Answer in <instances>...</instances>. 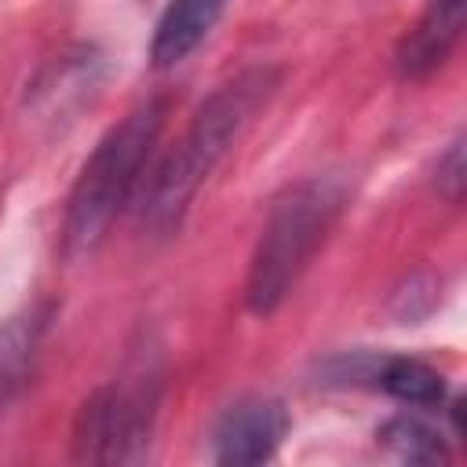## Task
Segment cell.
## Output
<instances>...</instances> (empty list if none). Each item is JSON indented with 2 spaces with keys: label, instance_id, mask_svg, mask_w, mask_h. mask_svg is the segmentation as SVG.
I'll list each match as a JSON object with an SVG mask.
<instances>
[{
  "label": "cell",
  "instance_id": "8fae6325",
  "mask_svg": "<svg viewBox=\"0 0 467 467\" xmlns=\"http://www.w3.org/2000/svg\"><path fill=\"white\" fill-rule=\"evenodd\" d=\"M463 182H467V161H463V135L449 142V150L438 157V168H434V186L445 201L460 204L463 197Z\"/></svg>",
  "mask_w": 467,
  "mask_h": 467
},
{
  "label": "cell",
  "instance_id": "8992f818",
  "mask_svg": "<svg viewBox=\"0 0 467 467\" xmlns=\"http://www.w3.org/2000/svg\"><path fill=\"white\" fill-rule=\"evenodd\" d=\"M463 22H467V0H427L416 26L401 36L394 51L398 73L405 80H423L434 69H441L463 36Z\"/></svg>",
  "mask_w": 467,
  "mask_h": 467
},
{
  "label": "cell",
  "instance_id": "ba28073f",
  "mask_svg": "<svg viewBox=\"0 0 467 467\" xmlns=\"http://www.w3.org/2000/svg\"><path fill=\"white\" fill-rule=\"evenodd\" d=\"M51 314H55V306L40 303V306L18 310L15 317L0 321V401L11 398L26 383L29 368L36 361L40 339L51 325Z\"/></svg>",
  "mask_w": 467,
  "mask_h": 467
},
{
  "label": "cell",
  "instance_id": "5b68a950",
  "mask_svg": "<svg viewBox=\"0 0 467 467\" xmlns=\"http://www.w3.org/2000/svg\"><path fill=\"white\" fill-rule=\"evenodd\" d=\"M288 431V412L277 398H241L234 401L215 431H212V456L215 463H226V467H252V463H266L281 438Z\"/></svg>",
  "mask_w": 467,
  "mask_h": 467
},
{
  "label": "cell",
  "instance_id": "277c9868",
  "mask_svg": "<svg viewBox=\"0 0 467 467\" xmlns=\"http://www.w3.org/2000/svg\"><path fill=\"white\" fill-rule=\"evenodd\" d=\"M161 401V372L142 361L128 376L91 390L73 420V460L139 463L150 456Z\"/></svg>",
  "mask_w": 467,
  "mask_h": 467
},
{
  "label": "cell",
  "instance_id": "7c38bea8",
  "mask_svg": "<svg viewBox=\"0 0 467 467\" xmlns=\"http://www.w3.org/2000/svg\"><path fill=\"white\" fill-rule=\"evenodd\" d=\"M416 299H423L427 306L438 303V285H434L431 274H412V277L394 292V314H398L405 325H412V303H416Z\"/></svg>",
  "mask_w": 467,
  "mask_h": 467
},
{
  "label": "cell",
  "instance_id": "7a4b0ae2",
  "mask_svg": "<svg viewBox=\"0 0 467 467\" xmlns=\"http://www.w3.org/2000/svg\"><path fill=\"white\" fill-rule=\"evenodd\" d=\"M164 117H168V102L146 99L99 139L95 153L84 161L66 201V219H62L66 259H88L106 241L113 219L131 201L146 171V161L161 139Z\"/></svg>",
  "mask_w": 467,
  "mask_h": 467
},
{
  "label": "cell",
  "instance_id": "52a82bcc",
  "mask_svg": "<svg viewBox=\"0 0 467 467\" xmlns=\"http://www.w3.org/2000/svg\"><path fill=\"white\" fill-rule=\"evenodd\" d=\"M230 0H171L157 22L153 44H150V58L157 69L179 66L208 33L212 26L223 18Z\"/></svg>",
  "mask_w": 467,
  "mask_h": 467
},
{
  "label": "cell",
  "instance_id": "3957f363",
  "mask_svg": "<svg viewBox=\"0 0 467 467\" xmlns=\"http://www.w3.org/2000/svg\"><path fill=\"white\" fill-rule=\"evenodd\" d=\"M347 197H350L347 182L328 171V175L299 179L274 201L244 281V303L252 314L266 317L288 299V292L296 288L317 248L336 230Z\"/></svg>",
  "mask_w": 467,
  "mask_h": 467
},
{
  "label": "cell",
  "instance_id": "30bf717a",
  "mask_svg": "<svg viewBox=\"0 0 467 467\" xmlns=\"http://www.w3.org/2000/svg\"><path fill=\"white\" fill-rule=\"evenodd\" d=\"M376 441L409 463H445L449 460L445 438L438 434V427H431L420 416H390L376 431Z\"/></svg>",
  "mask_w": 467,
  "mask_h": 467
},
{
  "label": "cell",
  "instance_id": "6da1fadb",
  "mask_svg": "<svg viewBox=\"0 0 467 467\" xmlns=\"http://www.w3.org/2000/svg\"><path fill=\"white\" fill-rule=\"evenodd\" d=\"M277 80L281 73L274 66H252V69H241L234 80L219 84L197 106L190 128L164 153V161L157 164L142 193V204H139L142 230H150L153 237H171L182 226L201 182L215 171V164L248 128V120L270 102V95L277 91Z\"/></svg>",
  "mask_w": 467,
  "mask_h": 467
},
{
  "label": "cell",
  "instance_id": "9c48e42d",
  "mask_svg": "<svg viewBox=\"0 0 467 467\" xmlns=\"http://www.w3.org/2000/svg\"><path fill=\"white\" fill-rule=\"evenodd\" d=\"M368 379L383 394L405 405H416V409H434L445 401V376L416 358H379Z\"/></svg>",
  "mask_w": 467,
  "mask_h": 467
}]
</instances>
